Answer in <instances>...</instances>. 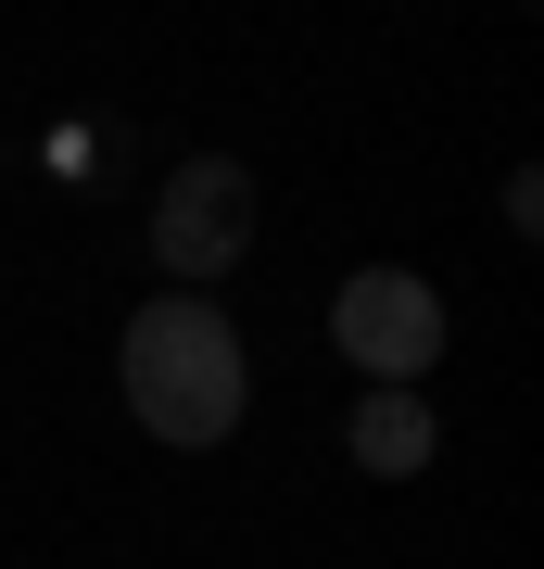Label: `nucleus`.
Returning <instances> with one entry per match:
<instances>
[{
    "label": "nucleus",
    "instance_id": "obj_1",
    "mask_svg": "<svg viewBox=\"0 0 544 569\" xmlns=\"http://www.w3.org/2000/svg\"><path fill=\"white\" fill-rule=\"evenodd\" d=\"M115 367H127V406H140V430H152V443H178V456L228 443V430H241V406H254V355H241V329H228L216 305H190V291H165V305L127 317Z\"/></svg>",
    "mask_w": 544,
    "mask_h": 569
},
{
    "label": "nucleus",
    "instance_id": "obj_2",
    "mask_svg": "<svg viewBox=\"0 0 544 569\" xmlns=\"http://www.w3.org/2000/svg\"><path fill=\"white\" fill-rule=\"evenodd\" d=\"M329 342L367 367V392H418L456 329H444V291H431L418 266H355L343 305H329Z\"/></svg>",
    "mask_w": 544,
    "mask_h": 569
},
{
    "label": "nucleus",
    "instance_id": "obj_3",
    "mask_svg": "<svg viewBox=\"0 0 544 569\" xmlns=\"http://www.w3.org/2000/svg\"><path fill=\"white\" fill-rule=\"evenodd\" d=\"M152 253H165V279H178V291L228 279V266L254 253V164L190 152L178 178H165V203H152Z\"/></svg>",
    "mask_w": 544,
    "mask_h": 569
},
{
    "label": "nucleus",
    "instance_id": "obj_4",
    "mask_svg": "<svg viewBox=\"0 0 544 569\" xmlns=\"http://www.w3.org/2000/svg\"><path fill=\"white\" fill-rule=\"evenodd\" d=\"M431 443H444V430H431L418 392H367V406H355V468H367V481H418Z\"/></svg>",
    "mask_w": 544,
    "mask_h": 569
}]
</instances>
